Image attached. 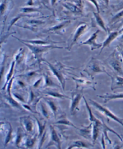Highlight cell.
Returning a JSON list of instances; mask_svg holds the SVG:
<instances>
[{
	"instance_id": "cell-9",
	"label": "cell",
	"mask_w": 123,
	"mask_h": 149,
	"mask_svg": "<svg viewBox=\"0 0 123 149\" xmlns=\"http://www.w3.org/2000/svg\"><path fill=\"white\" fill-rule=\"evenodd\" d=\"M88 29V25L85 22H82L81 24H80L79 25L78 27L76 28L75 31L73 33L72 38L71 41L70 45L68 47L69 49H71L72 48V47L77 42V41L80 39V38L85 34V33L87 32Z\"/></svg>"
},
{
	"instance_id": "cell-41",
	"label": "cell",
	"mask_w": 123,
	"mask_h": 149,
	"mask_svg": "<svg viewBox=\"0 0 123 149\" xmlns=\"http://www.w3.org/2000/svg\"><path fill=\"white\" fill-rule=\"evenodd\" d=\"M101 144L102 149H107L106 148V140L104 139V136L103 134H101Z\"/></svg>"
},
{
	"instance_id": "cell-28",
	"label": "cell",
	"mask_w": 123,
	"mask_h": 149,
	"mask_svg": "<svg viewBox=\"0 0 123 149\" xmlns=\"http://www.w3.org/2000/svg\"><path fill=\"white\" fill-rule=\"evenodd\" d=\"M9 128L7 129V133L6 135V137L4 139V146L6 147L9 144L13 139V129L10 123H8Z\"/></svg>"
},
{
	"instance_id": "cell-17",
	"label": "cell",
	"mask_w": 123,
	"mask_h": 149,
	"mask_svg": "<svg viewBox=\"0 0 123 149\" xmlns=\"http://www.w3.org/2000/svg\"><path fill=\"white\" fill-rule=\"evenodd\" d=\"M38 135H28L26 136L24 141L22 144L21 147H25L26 148H33L37 142Z\"/></svg>"
},
{
	"instance_id": "cell-36",
	"label": "cell",
	"mask_w": 123,
	"mask_h": 149,
	"mask_svg": "<svg viewBox=\"0 0 123 149\" xmlns=\"http://www.w3.org/2000/svg\"><path fill=\"white\" fill-rule=\"evenodd\" d=\"M47 135V131L45 130L44 132V133L42 134V135L40 137L38 138L39 139V142H38V149H41L42 147V146L44 143V142L45 141V139H46V136Z\"/></svg>"
},
{
	"instance_id": "cell-10",
	"label": "cell",
	"mask_w": 123,
	"mask_h": 149,
	"mask_svg": "<svg viewBox=\"0 0 123 149\" xmlns=\"http://www.w3.org/2000/svg\"><path fill=\"white\" fill-rule=\"evenodd\" d=\"M72 80L75 81L76 85V90L83 91L85 88H92L96 90V82L83 77H72Z\"/></svg>"
},
{
	"instance_id": "cell-19",
	"label": "cell",
	"mask_w": 123,
	"mask_h": 149,
	"mask_svg": "<svg viewBox=\"0 0 123 149\" xmlns=\"http://www.w3.org/2000/svg\"><path fill=\"white\" fill-rule=\"evenodd\" d=\"M101 98L103 99L104 103H107L110 101L115 100H123V93H115V94H106L103 95H98Z\"/></svg>"
},
{
	"instance_id": "cell-31",
	"label": "cell",
	"mask_w": 123,
	"mask_h": 149,
	"mask_svg": "<svg viewBox=\"0 0 123 149\" xmlns=\"http://www.w3.org/2000/svg\"><path fill=\"white\" fill-rule=\"evenodd\" d=\"M83 100H84V102H85V106H86V107L88 112L89 120L90 123H94L96 121H97L98 119L95 117V115H94V113L92 112V109H91V106H90L89 104L88 103V102H87V100H86V98H85V97L84 96L83 97Z\"/></svg>"
},
{
	"instance_id": "cell-7",
	"label": "cell",
	"mask_w": 123,
	"mask_h": 149,
	"mask_svg": "<svg viewBox=\"0 0 123 149\" xmlns=\"http://www.w3.org/2000/svg\"><path fill=\"white\" fill-rule=\"evenodd\" d=\"M63 6L70 12L76 15H83L84 4L82 0H74L63 3Z\"/></svg>"
},
{
	"instance_id": "cell-38",
	"label": "cell",
	"mask_w": 123,
	"mask_h": 149,
	"mask_svg": "<svg viewBox=\"0 0 123 149\" xmlns=\"http://www.w3.org/2000/svg\"><path fill=\"white\" fill-rule=\"evenodd\" d=\"M43 80H44L43 77H40L39 79H38L37 80H36L34 82L33 85V86L35 88H39L41 85H42V82Z\"/></svg>"
},
{
	"instance_id": "cell-49",
	"label": "cell",
	"mask_w": 123,
	"mask_h": 149,
	"mask_svg": "<svg viewBox=\"0 0 123 149\" xmlns=\"http://www.w3.org/2000/svg\"><path fill=\"white\" fill-rule=\"evenodd\" d=\"M121 36L120 37V38H119V39L120 40H122L123 41V33H122V34H121Z\"/></svg>"
},
{
	"instance_id": "cell-12",
	"label": "cell",
	"mask_w": 123,
	"mask_h": 149,
	"mask_svg": "<svg viewBox=\"0 0 123 149\" xmlns=\"http://www.w3.org/2000/svg\"><path fill=\"white\" fill-rule=\"evenodd\" d=\"M99 32L100 30L98 29L95 32L93 33L91 36H90V37L87 40L84 41V42H82L81 44L88 45L90 47V49H91V51L101 48L103 45L102 43H98L97 41V36L98 33H99Z\"/></svg>"
},
{
	"instance_id": "cell-29",
	"label": "cell",
	"mask_w": 123,
	"mask_h": 149,
	"mask_svg": "<svg viewBox=\"0 0 123 149\" xmlns=\"http://www.w3.org/2000/svg\"><path fill=\"white\" fill-rule=\"evenodd\" d=\"M15 64H16V62H15V61L14 60V61H12V64L10 65V70H9V72H8V73L7 74V75L6 76L5 83H4V85L3 88V90H4V89H6V87H7V85L8 84V83H9V81L13 77V72H14Z\"/></svg>"
},
{
	"instance_id": "cell-48",
	"label": "cell",
	"mask_w": 123,
	"mask_h": 149,
	"mask_svg": "<svg viewBox=\"0 0 123 149\" xmlns=\"http://www.w3.org/2000/svg\"><path fill=\"white\" fill-rule=\"evenodd\" d=\"M118 32H119V33H120V35H121V34H122V33H123V27L118 31Z\"/></svg>"
},
{
	"instance_id": "cell-43",
	"label": "cell",
	"mask_w": 123,
	"mask_h": 149,
	"mask_svg": "<svg viewBox=\"0 0 123 149\" xmlns=\"http://www.w3.org/2000/svg\"><path fill=\"white\" fill-rule=\"evenodd\" d=\"M123 146L122 144H120V143H116L113 147L112 149H122Z\"/></svg>"
},
{
	"instance_id": "cell-46",
	"label": "cell",
	"mask_w": 123,
	"mask_h": 149,
	"mask_svg": "<svg viewBox=\"0 0 123 149\" xmlns=\"http://www.w3.org/2000/svg\"><path fill=\"white\" fill-rule=\"evenodd\" d=\"M76 148L75 146L74 145V144H72V145H70L69 146H68L67 149H73V148Z\"/></svg>"
},
{
	"instance_id": "cell-22",
	"label": "cell",
	"mask_w": 123,
	"mask_h": 149,
	"mask_svg": "<svg viewBox=\"0 0 123 149\" xmlns=\"http://www.w3.org/2000/svg\"><path fill=\"white\" fill-rule=\"evenodd\" d=\"M27 135L25 134L24 130L21 127H19L17 129V132H16V134L15 139V143L16 147H21L24 140Z\"/></svg>"
},
{
	"instance_id": "cell-8",
	"label": "cell",
	"mask_w": 123,
	"mask_h": 149,
	"mask_svg": "<svg viewBox=\"0 0 123 149\" xmlns=\"http://www.w3.org/2000/svg\"><path fill=\"white\" fill-rule=\"evenodd\" d=\"M83 95L81 92L77 90V91H73L71 93V96L70 97V107H69V111L71 115H75L77 112L80 111L79 105L81 98H83Z\"/></svg>"
},
{
	"instance_id": "cell-37",
	"label": "cell",
	"mask_w": 123,
	"mask_h": 149,
	"mask_svg": "<svg viewBox=\"0 0 123 149\" xmlns=\"http://www.w3.org/2000/svg\"><path fill=\"white\" fill-rule=\"evenodd\" d=\"M89 2L91 3L92 5H94V6L95 7V8L96 9V10L97 12L100 13V4L98 3V0H88Z\"/></svg>"
},
{
	"instance_id": "cell-21",
	"label": "cell",
	"mask_w": 123,
	"mask_h": 149,
	"mask_svg": "<svg viewBox=\"0 0 123 149\" xmlns=\"http://www.w3.org/2000/svg\"><path fill=\"white\" fill-rule=\"evenodd\" d=\"M110 77L112 80L110 89L112 91L123 88V77L115 75L113 76H111Z\"/></svg>"
},
{
	"instance_id": "cell-40",
	"label": "cell",
	"mask_w": 123,
	"mask_h": 149,
	"mask_svg": "<svg viewBox=\"0 0 123 149\" xmlns=\"http://www.w3.org/2000/svg\"><path fill=\"white\" fill-rule=\"evenodd\" d=\"M6 123L4 121H0V132H4L6 130Z\"/></svg>"
},
{
	"instance_id": "cell-47",
	"label": "cell",
	"mask_w": 123,
	"mask_h": 149,
	"mask_svg": "<svg viewBox=\"0 0 123 149\" xmlns=\"http://www.w3.org/2000/svg\"><path fill=\"white\" fill-rule=\"evenodd\" d=\"M57 0H51V6H54L55 4H56V3L57 2Z\"/></svg>"
},
{
	"instance_id": "cell-20",
	"label": "cell",
	"mask_w": 123,
	"mask_h": 149,
	"mask_svg": "<svg viewBox=\"0 0 123 149\" xmlns=\"http://www.w3.org/2000/svg\"><path fill=\"white\" fill-rule=\"evenodd\" d=\"M80 134L87 140L92 139V123H90L89 125L86 126H83L79 129Z\"/></svg>"
},
{
	"instance_id": "cell-35",
	"label": "cell",
	"mask_w": 123,
	"mask_h": 149,
	"mask_svg": "<svg viewBox=\"0 0 123 149\" xmlns=\"http://www.w3.org/2000/svg\"><path fill=\"white\" fill-rule=\"evenodd\" d=\"M21 12L23 13V14H26V13H35V12H40L38 9L35 7H23L21 8Z\"/></svg>"
},
{
	"instance_id": "cell-4",
	"label": "cell",
	"mask_w": 123,
	"mask_h": 149,
	"mask_svg": "<svg viewBox=\"0 0 123 149\" xmlns=\"http://www.w3.org/2000/svg\"><path fill=\"white\" fill-rule=\"evenodd\" d=\"M106 62L114 71L123 75V60L117 48L108 57Z\"/></svg>"
},
{
	"instance_id": "cell-34",
	"label": "cell",
	"mask_w": 123,
	"mask_h": 149,
	"mask_svg": "<svg viewBox=\"0 0 123 149\" xmlns=\"http://www.w3.org/2000/svg\"><path fill=\"white\" fill-rule=\"evenodd\" d=\"M9 1L8 0H3L0 3V16H3L7 10V8L9 7Z\"/></svg>"
},
{
	"instance_id": "cell-14",
	"label": "cell",
	"mask_w": 123,
	"mask_h": 149,
	"mask_svg": "<svg viewBox=\"0 0 123 149\" xmlns=\"http://www.w3.org/2000/svg\"><path fill=\"white\" fill-rule=\"evenodd\" d=\"M36 107L38 109V110L39 111V113L43 116L44 118H45L47 120H50L51 118V115H53L50 109H49V107L46 104V103L42 99V98L39 101L36 105Z\"/></svg>"
},
{
	"instance_id": "cell-51",
	"label": "cell",
	"mask_w": 123,
	"mask_h": 149,
	"mask_svg": "<svg viewBox=\"0 0 123 149\" xmlns=\"http://www.w3.org/2000/svg\"><path fill=\"white\" fill-rule=\"evenodd\" d=\"M3 104L2 103H0V108H1V107L3 106Z\"/></svg>"
},
{
	"instance_id": "cell-32",
	"label": "cell",
	"mask_w": 123,
	"mask_h": 149,
	"mask_svg": "<svg viewBox=\"0 0 123 149\" xmlns=\"http://www.w3.org/2000/svg\"><path fill=\"white\" fill-rule=\"evenodd\" d=\"M72 144L74 145L77 148H89L91 147V144L82 140L75 141L73 142Z\"/></svg>"
},
{
	"instance_id": "cell-18",
	"label": "cell",
	"mask_w": 123,
	"mask_h": 149,
	"mask_svg": "<svg viewBox=\"0 0 123 149\" xmlns=\"http://www.w3.org/2000/svg\"><path fill=\"white\" fill-rule=\"evenodd\" d=\"M119 35H120V33H119L118 31H113L108 33V37L106 38V39L103 41V42L102 43L103 45H102V47L101 48V49H100V54L103 50V49L109 47L112 44V42H113V41L119 36Z\"/></svg>"
},
{
	"instance_id": "cell-50",
	"label": "cell",
	"mask_w": 123,
	"mask_h": 149,
	"mask_svg": "<svg viewBox=\"0 0 123 149\" xmlns=\"http://www.w3.org/2000/svg\"><path fill=\"white\" fill-rule=\"evenodd\" d=\"M1 43H0V57H1Z\"/></svg>"
},
{
	"instance_id": "cell-16",
	"label": "cell",
	"mask_w": 123,
	"mask_h": 149,
	"mask_svg": "<svg viewBox=\"0 0 123 149\" xmlns=\"http://www.w3.org/2000/svg\"><path fill=\"white\" fill-rule=\"evenodd\" d=\"M92 123V141L94 144L98 138L100 134V131L102 130L103 123L102 121L98 119L94 123Z\"/></svg>"
},
{
	"instance_id": "cell-6",
	"label": "cell",
	"mask_w": 123,
	"mask_h": 149,
	"mask_svg": "<svg viewBox=\"0 0 123 149\" xmlns=\"http://www.w3.org/2000/svg\"><path fill=\"white\" fill-rule=\"evenodd\" d=\"M19 122L21 127L24 132H26L28 135L37 134L36 125L35 120L33 119L30 116H23L19 118Z\"/></svg>"
},
{
	"instance_id": "cell-30",
	"label": "cell",
	"mask_w": 123,
	"mask_h": 149,
	"mask_svg": "<svg viewBox=\"0 0 123 149\" xmlns=\"http://www.w3.org/2000/svg\"><path fill=\"white\" fill-rule=\"evenodd\" d=\"M55 125H64V126H70L72 127L73 128H74L76 129L79 130V128L76 127L74 124L69 119H68L67 117H62V118H60L57 121L54 123Z\"/></svg>"
},
{
	"instance_id": "cell-52",
	"label": "cell",
	"mask_w": 123,
	"mask_h": 149,
	"mask_svg": "<svg viewBox=\"0 0 123 149\" xmlns=\"http://www.w3.org/2000/svg\"><path fill=\"white\" fill-rule=\"evenodd\" d=\"M121 136H122V139H123V136H122V135H121Z\"/></svg>"
},
{
	"instance_id": "cell-15",
	"label": "cell",
	"mask_w": 123,
	"mask_h": 149,
	"mask_svg": "<svg viewBox=\"0 0 123 149\" xmlns=\"http://www.w3.org/2000/svg\"><path fill=\"white\" fill-rule=\"evenodd\" d=\"M101 121H102V123H103L102 130H101V131H102V134H103V135H104V136L105 140L107 141L108 142L109 144H112V140L110 139V138L109 137V136H108V132H112V134H113L115 135L116 136H117L118 138L120 139V141H121V142L123 141V139H122V138L121 135H120L118 133H117V132H115L113 129H112L110 128L109 126H108L107 125H106V124L105 123V122H104L103 120H101Z\"/></svg>"
},
{
	"instance_id": "cell-44",
	"label": "cell",
	"mask_w": 123,
	"mask_h": 149,
	"mask_svg": "<svg viewBox=\"0 0 123 149\" xmlns=\"http://www.w3.org/2000/svg\"><path fill=\"white\" fill-rule=\"evenodd\" d=\"M27 6H35V3H33V0H28V2L27 3V4H26Z\"/></svg>"
},
{
	"instance_id": "cell-2",
	"label": "cell",
	"mask_w": 123,
	"mask_h": 149,
	"mask_svg": "<svg viewBox=\"0 0 123 149\" xmlns=\"http://www.w3.org/2000/svg\"><path fill=\"white\" fill-rule=\"evenodd\" d=\"M83 72L86 74L89 78H91L92 79H94L95 76L101 73L106 74L109 77L111 76L106 70L104 63L93 57H91V59L88 62L85 68L83 69Z\"/></svg>"
},
{
	"instance_id": "cell-26",
	"label": "cell",
	"mask_w": 123,
	"mask_h": 149,
	"mask_svg": "<svg viewBox=\"0 0 123 149\" xmlns=\"http://www.w3.org/2000/svg\"><path fill=\"white\" fill-rule=\"evenodd\" d=\"M71 23V20H67L64 22H61L60 24L57 25V26H55L53 27H51L50 29H49L47 31H50V32H55V33H59L60 31H63V29H65L66 27H67Z\"/></svg>"
},
{
	"instance_id": "cell-3",
	"label": "cell",
	"mask_w": 123,
	"mask_h": 149,
	"mask_svg": "<svg viewBox=\"0 0 123 149\" xmlns=\"http://www.w3.org/2000/svg\"><path fill=\"white\" fill-rule=\"evenodd\" d=\"M21 42L25 45H26L30 49V50L32 54L34 55L35 58L38 61L39 64L42 62H43V60L44 59L43 58L44 54L46 52H47L48 50H50V49H54V48L62 49V48H63L62 47L56 46L54 45L42 46V45H36L29 44H27L26 42H22V41H21Z\"/></svg>"
},
{
	"instance_id": "cell-5",
	"label": "cell",
	"mask_w": 123,
	"mask_h": 149,
	"mask_svg": "<svg viewBox=\"0 0 123 149\" xmlns=\"http://www.w3.org/2000/svg\"><path fill=\"white\" fill-rule=\"evenodd\" d=\"M89 102L95 109H97L100 113L106 116V117L116 121L123 127V119L118 117L117 115L113 113L110 110L108 109L107 107L102 106L100 103H98L97 102L92 100V99H89Z\"/></svg>"
},
{
	"instance_id": "cell-42",
	"label": "cell",
	"mask_w": 123,
	"mask_h": 149,
	"mask_svg": "<svg viewBox=\"0 0 123 149\" xmlns=\"http://www.w3.org/2000/svg\"><path fill=\"white\" fill-rule=\"evenodd\" d=\"M116 48L118 49V51L119 52L120 54H121V56L122 58V60H123V45H118Z\"/></svg>"
},
{
	"instance_id": "cell-33",
	"label": "cell",
	"mask_w": 123,
	"mask_h": 149,
	"mask_svg": "<svg viewBox=\"0 0 123 149\" xmlns=\"http://www.w3.org/2000/svg\"><path fill=\"white\" fill-rule=\"evenodd\" d=\"M122 19H123V9L118 12L113 16L110 21V24H114Z\"/></svg>"
},
{
	"instance_id": "cell-45",
	"label": "cell",
	"mask_w": 123,
	"mask_h": 149,
	"mask_svg": "<svg viewBox=\"0 0 123 149\" xmlns=\"http://www.w3.org/2000/svg\"><path fill=\"white\" fill-rule=\"evenodd\" d=\"M110 1V0H102V1L103 2V3H104L106 6H109Z\"/></svg>"
},
{
	"instance_id": "cell-13",
	"label": "cell",
	"mask_w": 123,
	"mask_h": 149,
	"mask_svg": "<svg viewBox=\"0 0 123 149\" xmlns=\"http://www.w3.org/2000/svg\"><path fill=\"white\" fill-rule=\"evenodd\" d=\"M42 99L48 106L49 109H50V110L51 111L52 115L54 117V118H56L57 116L61 113L59 103L56 102L54 100V98L51 97H42Z\"/></svg>"
},
{
	"instance_id": "cell-1",
	"label": "cell",
	"mask_w": 123,
	"mask_h": 149,
	"mask_svg": "<svg viewBox=\"0 0 123 149\" xmlns=\"http://www.w3.org/2000/svg\"><path fill=\"white\" fill-rule=\"evenodd\" d=\"M43 62L47 64L53 76L58 80L62 90L65 91L67 81V72L71 69H69L67 67L59 62L51 63L44 59Z\"/></svg>"
},
{
	"instance_id": "cell-27",
	"label": "cell",
	"mask_w": 123,
	"mask_h": 149,
	"mask_svg": "<svg viewBox=\"0 0 123 149\" xmlns=\"http://www.w3.org/2000/svg\"><path fill=\"white\" fill-rule=\"evenodd\" d=\"M44 85L43 88H57L60 87L59 86L56 84L53 81V80L51 79V77L48 75V74H44Z\"/></svg>"
},
{
	"instance_id": "cell-25",
	"label": "cell",
	"mask_w": 123,
	"mask_h": 149,
	"mask_svg": "<svg viewBox=\"0 0 123 149\" xmlns=\"http://www.w3.org/2000/svg\"><path fill=\"white\" fill-rule=\"evenodd\" d=\"M93 15H94V18L95 19V21L96 24L99 26L103 30H104L106 33H108V29L107 27L106 26L105 22L104 20L103 19L101 15H100V13H98L97 12H93Z\"/></svg>"
},
{
	"instance_id": "cell-39",
	"label": "cell",
	"mask_w": 123,
	"mask_h": 149,
	"mask_svg": "<svg viewBox=\"0 0 123 149\" xmlns=\"http://www.w3.org/2000/svg\"><path fill=\"white\" fill-rule=\"evenodd\" d=\"M4 70H5V59H4V61L3 62V64H2L1 68H0V82H1V81L2 80V78L4 76Z\"/></svg>"
},
{
	"instance_id": "cell-24",
	"label": "cell",
	"mask_w": 123,
	"mask_h": 149,
	"mask_svg": "<svg viewBox=\"0 0 123 149\" xmlns=\"http://www.w3.org/2000/svg\"><path fill=\"white\" fill-rule=\"evenodd\" d=\"M44 95H45L46 97H51L53 98H57V99H62V100H63V99H69L70 100V97L65 95L63 94H61L59 92L55 91L53 90H47L44 93Z\"/></svg>"
},
{
	"instance_id": "cell-11",
	"label": "cell",
	"mask_w": 123,
	"mask_h": 149,
	"mask_svg": "<svg viewBox=\"0 0 123 149\" xmlns=\"http://www.w3.org/2000/svg\"><path fill=\"white\" fill-rule=\"evenodd\" d=\"M50 137L47 148L55 146L57 149H62V140L53 125H50Z\"/></svg>"
},
{
	"instance_id": "cell-23",
	"label": "cell",
	"mask_w": 123,
	"mask_h": 149,
	"mask_svg": "<svg viewBox=\"0 0 123 149\" xmlns=\"http://www.w3.org/2000/svg\"><path fill=\"white\" fill-rule=\"evenodd\" d=\"M35 120L36 125V134L38 135V137L39 138L42 135L45 131L47 122L45 121H42V120H39L36 117H35Z\"/></svg>"
}]
</instances>
